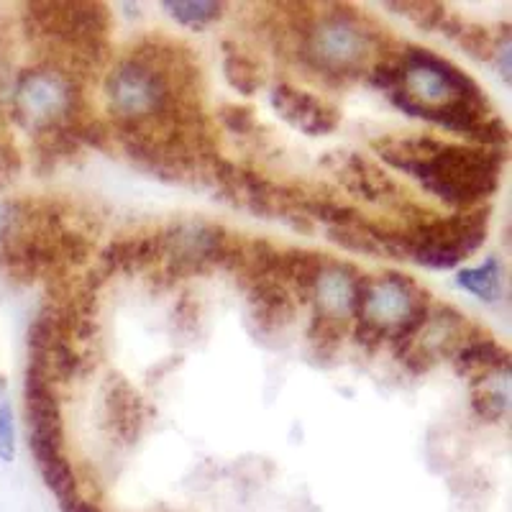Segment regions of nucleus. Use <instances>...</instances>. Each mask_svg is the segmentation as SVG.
<instances>
[{
  "mask_svg": "<svg viewBox=\"0 0 512 512\" xmlns=\"http://www.w3.org/2000/svg\"><path fill=\"white\" fill-rule=\"evenodd\" d=\"M326 8L315 6V21L295 47L297 59L336 85L367 77L377 59H387L390 36L354 6L331 3Z\"/></svg>",
  "mask_w": 512,
  "mask_h": 512,
  "instance_id": "obj_1",
  "label": "nucleus"
},
{
  "mask_svg": "<svg viewBox=\"0 0 512 512\" xmlns=\"http://www.w3.org/2000/svg\"><path fill=\"white\" fill-rule=\"evenodd\" d=\"M502 149H482L472 144H448L428 162L415 164L408 177L420 182L425 192L454 208L456 213L487 205V200L500 190V175L505 167Z\"/></svg>",
  "mask_w": 512,
  "mask_h": 512,
  "instance_id": "obj_2",
  "label": "nucleus"
},
{
  "mask_svg": "<svg viewBox=\"0 0 512 512\" xmlns=\"http://www.w3.org/2000/svg\"><path fill=\"white\" fill-rule=\"evenodd\" d=\"M489 218L492 208H479L441 216L433 210L423 221L410 226H397L395 244H392V259H408L418 267L433 269V272H448L456 269L464 259L477 254L487 241Z\"/></svg>",
  "mask_w": 512,
  "mask_h": 512,
  "instance_id": "obj_3",
  "label": "nucleus"
},
{
  "mask_svg": "<svg viewBox=\"0 0 512 512\" xmlns=\"http://www.w3.org/2000/svg\"><path fill=\"white\" fill-rule=\"evenodd\" d=\"M8 116L31 134L49 126H70L77 118L88 116V98L77 80L62 64L44 59L16 77L8 103Z\"/></svg>",
  "mask_w": 512,
  "mask_h": 512,
  "instance_id": "obj_4",
  "label": "nucleus"
},
{
  "mask_svg": "<svg viewBox=\"0 0 512 512\" xmlns=\"http://www.w3.org/2000/svg\"><path fill=\"white\" fill-rule=\"evenodd\" d=\"M400 62L402 72H405L402 90L423 108H436L454 98L489 105L487 93L484 88H479L477 80H472L454 62H448L446 57L431 52V49L408 47L402 52Z\"/></svg>",
  "mask_w": 512,
  "mask_h": 512,
  "instance_id": "obj_5",
  "label": "nucleus"
},
{
  "mask_svg": "<svg viewBox=\"0 0 512 512\" xmlns=\"http://www.w3.org/2000/svg\"><path fill=\"white\" fill-rule=\"evenodd\" d=\"M24 423L36 466L64 456V423L57 382L39 356L29 354L24 377Z\"/></svg>",
  "mask_w": 512,
  "mask_h": 512,
  "instance_id": "obj_6",
  "label": "nucleus"
},
{
  "mask_svg": "<svg viewBox=\"0 0 512 512\" xmlns=\"http://www.w3.org/2000/svg\"><path fill=\"white\" fill-rule=\"evenodd\" d=\"M228 236L231 233L223 226L200 218H182L159 228L162 262L169 280H187L210 267H221Z\"/></svg>",
  "mask_w": 512,
  "mask_h": 512,
  "instance_id": "obj_7",
  "label": "nucleus"
},
{
  "mask_svg": "<svg viewBox=\"0 0 512 512\" xmlns=\"http://www.w3.org/2000/svg\"><path fill=\"white\" fill-rule=\"evenodd\" d=\"M431 303V292L418 285L410 274L390 269L382 274H369L367 295L356 320H367L387 338L402 320L410 318L415 310L428 308Z\"/></svg>",
  "mask_w": 512,
  "mask_h": 512,
  "instance_id": "obj_8",
  "label": "nucleus"
},
{
  "mask_svg": "<svg viewBox=\"0 0 512 512\" xmlns=\"http://www.w3.org/2000/svg\"><path fill=\"white\" fill-rule=\"evenodd\" d=\"M328 162H336L333 172H336L338 182L344 185V190L351 192L354 198L364 200V203L387 205V208L395 210L397 205L408 200L400 182L387 175L382 167H377L372 159L349 152H333Z\"/></svg>",
  "mask_w": 512,
  "mask_h": 512,
  "instance_id": "obj_9",
  "label": "nucleus"
},
{
  "mask_svg": "<svg viewBox=\"0 0 512 512\" xmlns=\"http://www.w3.org/2000/svg\"><path fill=\"white\" fill-rule=\"evenodd\" d=\"M269 100H272V108L282 121L290 123L292 128H300L308 136H328L341 123V113H338L336 105L326 103L308 90L287 85V82H280L272 90Z\"/></svg>",
  "mask_w": 512,
  "mask_h": 512,
  "instance_id": "obj_10",
  "label": "nucleus"
},
{
  "mask_svg": "<svg viewBox=\"0 0 512 512\" xmlns=\"http://www.w3.org/2000/svg\"><path fill=\"white\" fill-rule=\"evenodd\" d=\"M484 336V328L472 323L461 310L448 303H433L423 331L413 341V346L431 354L433 359H451L461 346H466L474 338Z\"/></svg>",
  "mask_w": 512,
  "mask_h": 512,
  "instance_id": "obj_11",
  "label": "nucleus"
},
{
  "mask_svg": "<svg viewBox=\"0 0 512 512\" xmlns=\"http://www.w3.org/2000/svg\"><path fill=\"white\" fill-rule=\"evenodd\" d=\"M246 300H249V318L259 336H282L295 320V295L277 277L251 282L246 287Z\"/></svg>",
  "mask_w": 512,
  "mask_h": 512,
  "instance_id": "obj_12",
  "label": "nucleus"
},
{
  "mask_svg": "<svg viewBox=\"0 0 512 512\" xmlns=\"http://www.w3.org/2000/svg\"><path fill=\"white\" fill-rule=\"evenodd\" d=\"M361 274L364 272L356 264L341 262V259H328L326 269L320 272L318 285H315L313 295H310L313 313L326 315V318L351 326L354 323L356 282H359Z\"/></svg>",
  "mask_w": 512,
  "mask_h": 512,
  "instance_id": "obj_13",
  "label": "nucleus"
},
{
  "mask_svg": "<svg viewBox=\"0 0 512 512\" xmlns=\"http://www.w3.org/2000/svg\"><path fill=\"white\" fill-rule=\"evenodd\" d=\"M162 262V244H159V231L139 233V236H126L116 239L113 244L105 246L100 254V264L105 274L113 272H144Z\"/></svg>",
  "mask_w": 512,
  "mask_h": 512,
  "instance_id": "obj_14",
  "label": "nucleus"
},
{
  "mask_svg": "<svg viewBox=\"0 0 512 512\" xmlns=\"http://www.w3.org/2000/svg\"><path fill=\"white\" fill-rule=\"evenodd\" d=\"M144 418L146 408L139 392L126 379H113L105 392V420L111 423L113 433L123 443H136L144 431Z\"/></svg>",
  "mask_w": 512,
  "mask_h": 512,
  "instance_id": "obj_15",
  "label": "nucleus"
},
{
  "mask_svg": "<svg viewBox=\"0 0 512 512\" xmlns=\"http://www.w3.org/2000/svg\"><path fill=\"white\" fill-rule=\"evenodd\" d=\"M454 369L456 374L469 379V384L487 379L492 374H505L510 372V351L495 341V338L484 333V336L474 338L466 346H461L454 356Z\"/></svg>",
  "mask_w": 512,
  "mask_h": 512,
  "instance_id": "obj_16",
  "label": "nucleus"
},
{
  "mask_svg": "<svg viewBox=\"0 0 512 512\" xmlns=\"http://www.w3.org/2000/svg\"><path fill=\"white\" fill-rule=\"evenodd\" d=\"M331 256L323 251H308V249H287L280 251V264L274 277L295 295L297 303H310L315 285H318L320 272L326 269Z\"/></svg>",
  "mask_w": 512,
  "mask_h": 512,
  "instance_id": "obj_17",
  "label": "nucleus"
},
{
  "mask_svg": "<svg viewBox=\"0 0 512 512\" xmlns=\"http://www.w3.org/2000/svg\"><path fill=\"white\" fill-rule=\"evenodd\" d=\"M489 113H492V105H479L472 103V100L454 98L443 105H436V108H423V105H420L418 121L431 123V126L448 131V134H459L464 136V139H469L474 128H477Z\"/></svg>",
  "mask_w": 512,
  "mask_h": 512,
  "instance_id": "obj_18",
  "label": "nucleus"
},
{
  "mask_svg": "<svg viewBox=\"0 0 512 512\" xmlns=\"http://www.w3.org/2000/svg\"><path fill=\"white\" fill-rule=\"evenodd\" d=\"M226 49V57H223V75H226L228 85L244 98H251L259 90L264 88V82H267V70H264V64L259 62L256 57H251L249 52L244 49L233 47L231 41L223 44Z\"/></svg>",
  "mask_w": 512,
  "mask_h": 512,
  "instance_id": "obj_19",
  "label": "nucleus"
},
{
  "mask_svg": "<svg viewBox=\"0 0 512 512\" xmlns=\"http://www.w3.org/2000/svg\"><path fill=\"white\" fill-rule=\"evenodd\" d=\"M469 387H472V410L479 420L500 423L510 415V372L492 374Z\"/></svg>",
  "mask_w": 512,
  "mask_h": 512,
  "instance_id": "obj_20",
  "label": "nucleus"
},
{
  "mask_svg": "<svg viewBox=\"0 0 512 512\" xmlns=\"http://www.w3.org/2000/svg\"><path fill=\"white\" fill-rule=\"evenodd\" d=\"M456 285L482 303H500L505 292V267L497 256H489L479 267H464L456 272Z\"/></svg>",
  "mask_w": 512,
  "mask_h": 512,
  "instance_id": "obj_21",
  "label": "nucleus"
},
{
  "mask_svg": "<svg viewBox=\"0 0 512 512\" xmlns=\"http://www.w3.org/2000/svg\"><path fill=\"white\" fill-rule=\"evenodd\" d=\"M438 31H441L446 39L456 41V44H459L469 57L477 59V62H489V59L495 57L497 41L487 26L469 24V21H464V18L456 16V13H446V18H443V24Z\"/></svg>",
  "mask_w": 512,
  "mask_h": 512,
  "instance_id": "obj_22",
  "label": "nucleus"
},
{
  "mask_svg": "<svg viewBox=\"0 0 512 512\" xmlns=\"http://www.w3.org/2000/svg\"><path fill=\"white\" fill-rule=\"evenodd\" d=\"M162 8L175 18L177 24L192 31H203L218 24L226 13L221 0H164Z\"/></svg>",
  "mask_w": 512,
  "mask_h": 512,
  "instance_id": "obj_23",
  "label": "nucleus"
},
{
  "mask_svg": "<svg viewBox=\"0 0 512 512\" xmlns=\"http://www.w3.org/2000/svg\"><path fill=\"white\" fill-rule=\"evenodd\" d=\"M346 333H349V326L346 323H338V320L326 318V315L313 313V320H310L308 328V346L310 356L315 361L320 359H333L344 344Z\"/></svg>",
  "mask_w": 512,
  "mask_h": 512,
  "instance_id": "obj_24",
  "label": "nucleus"
},
{
  "mask_svg": "<svg viewBox=\"0 0 512 512\" xmlns=\"http://www.w3.org/2000/svg\"><path fill=\"white\" fill-rule=\"evenodd\" d=\"M326 239L331 244H336L338 249L351 251V254H361V256H372V259H382L384 249L377 239H374V233L369 231V218L364 216V221L356 223V226H338V228H326Z\"/></svg>",
  "mask_w": 512,
  "mask_h": 512,
  "instance_id": "obj_25",
  "label": "nucleus"
},
{
  "mask_svg": "<svg viewBox=\"0 0 512 512\" xmlns=\"http://www.w3.org/2000/svg\"><path fill=\"white\" fill-rule=\"evenodd\" d=\"M387 8L408 18L415 29L425 31V34L441 29L443 18L448 13L446 6L436 3V0H400V3H387Z\"/></svg>",
  "mask_w": 512,
  "mask_h": 512,
  "instance_id": "obj_26",
  "label": "nucleus"
},
{
  "mask_svg": "<svg viewBox=\"0 0 512 512\" xmlns=\"http://www.w3.org/2000/svg\"><path fill=\"white\" fill-rule=\"evenodd\" d=\"M39 474L41 479H44V484L57 495L59 505H64V502H70L77 497V479L75 472H72V464L70 459H67V454L57 456V459L47 461V464H41Z\"/></svg>",
  "mask_w": 512,
  "mask_h": 512,
  "instance_id": "obj_27",
  "label": "nucleus"
},
{
  "mask_svg": "<svg viewBox=\"0 0 512 512\" xmlns=\"http://www.w3.org/2000/svg\"><path fill=\"white\" fill-rule=\"evenodd\" d=\"M218 123H221L226 131L236 136H254L259 121H256V111L251 105H239V103H223L216 111Z\"/></svg>",
  "mask_w": 512,
  "mask_h": 512,
  "instance_id": "obj_28",
  "label": "nucleus"
},
{
  "mask_svg": "<svg viewBox=\"0 0 512 512\" xmlns=\"http://www.w3.org/2000/svg\"><path fill=\"white\" fill-rule=\"evenodd\" d=\"M402 57V54H400ZM400 57L390 59H377V62L369 67L367 72V85L374 90H382V93L390 95L392 90L402 88V80H405V72H402Z\"/></svg>",
  "mask_w": 512,
  "mask_h": 512,
  "instance_id": "obj_29",
  "label": "nucleus"
},
{
  "mask_svg": "<svg viewBox=\"0 0 512 512\" xmlns=\"http://www.w3.org/2000/svg\"><path fill=\"white\" fill-rule=\"evenodd\" d=\"M18 454V431L16 413L8 397H0V461L13 464Z\"/></svg>",
  "mask_w": 512,
  "mask_h": 512,
  "instance_id": "obj_30",
  "label": "nucleus"
},
{
  "mask_svg": "<svg viewBox=\"0 0 512 512\" xmlns=\"http://www.w3.org/2000/svg\"><path fill=\"white\" fill-rule=\"evenodd\" d=\"M62 510L64 512H103L98 505L80 500V497H75V500H70V502H64Z\"/></svg>",
  "mask_w": 512,
  "mask_h": 512,
  "instance_id": "obj_31",
  "label": "nucleus"
}]
</instances>
